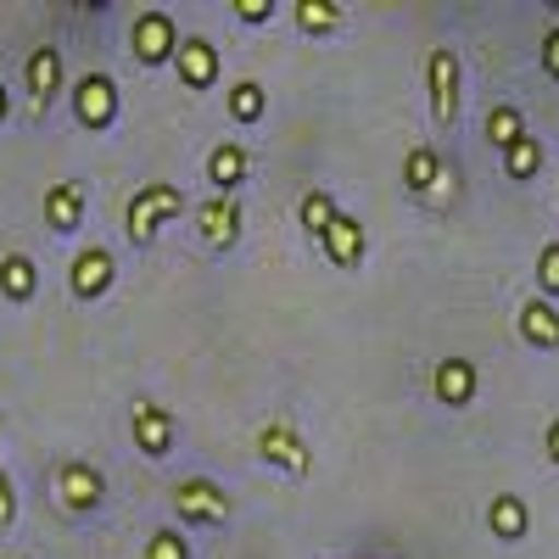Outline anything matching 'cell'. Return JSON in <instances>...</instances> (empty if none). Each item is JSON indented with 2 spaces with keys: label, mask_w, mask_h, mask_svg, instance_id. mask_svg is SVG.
Returning <instances> with one entry per match:
<instances>
[{
  "label": "cell",
  "mask_w": 559,
  "mask_h": 559,
  "mask_svg": "<svg viewBox=\"0 0 559 559\" xmlns=\"http://www.w3.org/2000/svg\"><path fill=\"white\" fill-rule=\"evenodd\" d=\"M179 213H185V191H179V185H168V179H152L146 191H134V197H129L123 229H129V241H134V247H152V241H157V229L174 224Z\"/></svg>",
  "instance_id": "6da1fadb"
},
{
  "label": "cell",
  "mask_w": 559,
  "mask_h": 559,
  "mask_svg": "<svg viewBox=\"0 0 559 559\" xmlns=\"http://www.w3.org/2000/svg\"><path fill=\"white\" fill-rule=\"evenodd\" d=\"M426 90H431V118L437 129H453L459 123V107H464V62L453 45H437L426 57Z\"/></svg>",
  "instance_id": "7a4b0ae2"
},
{
  "label": "cell",
  "mask_w": 559,
  "mask_h": 559,
  "mask_svg": "<svg viewBox=\"0 0 559 559\" xmlns=\"http://www.w3.org/2000/svg\"><path fill=\"white\" fill-rule=\"evenodd\" d=\"M229 509H236V503H229V492L218 481H207V476H185L174 487V515L185 526H224Z\"/></svg>",
  "instance_id": "3957f363"
},
{
  "label": "cell",
  "mask_w": 559,
  "mask_h": 559,
  "mask_svg": "<svg viewBox=\"0 0 559 559\" xmlns=\"http://www.w3.org/2000/svg\"><path fill=\"white\" fill-rule=\"evenodd\" d=\"M258 453H263V464H274V471H286V476H308V464H313L308 442L292 431V419H269L258 431Z\"/></svg>",
  "instance_id": "277c9868"
},
{
  "label": "cell",
  "mask_w": 559,
  "mask_h": 559,
  "mask_svg": "<svg viewBox=\"0 0 559 559\" xmlns=\"http://www.w3.org/2000/svg\"><path fill=\"white\" fill-rule=\"evenodd\" d=\"M129 45H134V57L146 62V68H163L179 51V28H174L168 12H140L134 28H129Z\"/></svg>",
  "instance_id": "5b68a950"
},
{
  "label": "cell",
  "mask_w": 559,
  "mask_h": 559,
  "mask_svg": "<svg viewBox=\"0 0 559 559\" xmlns=\"http://www.w3.org/2000/svg\"><path fill=\"white\" fill-rule=\"evenodd\" d=\"M57 498H62V509H73V515H90V509H102V498H107V476L84 459H68L57 471Z\"/></svg>",
  "instance_id": "8992f818"
},
{
  "label": "cell",
  "mask_w": 559,
  "mask_h": 559,
  "mask_svg": "<svg viewBox=\"0 0 559 559\" xmlns=\"http://www.w3.org/2000/svg\"><path fill=\"white\" fill-rule=\"evenodd\" d=\"M73 118L84 129H112V118H118V84L107 73H84L73 84Z\"/></svg>",
  "instance_id": "52a82bcc"
},
{
  "label": "cell",
  "mask_w": 559,
  "mask_h": 559,
  "mask_svg": "<svg viewBox=\"0 0 559 559\" xmlns=\"http://www.w3.org/2000/svg\"><path fill=\"white\" fill-rule=\"evenodd\" d=\"M129 431H134V448L146 453V459H168L174 453V414L163 403H146L140 397L129 408Z\"/></svg>",
  "instance_id": "ba28073f"
},
{
  "label": "cell",
  "mask_w": 559,
  "mask_h": 559,
  "mask_svg": "<svg viewBox=\"0 0 559 559\" xmlns=\"http://www.w3.org/2000/svg\"><path fill=\"white\" fill-rule=\"evenodd\" d=\"M197 224H202V241L207 247H236L241 241V202L236 197H207L202 207H197Z\"/></svg>",
  "instance_id": "9c48e42d"
},
{
  "label": "cell",
  "mask_w": 559,
  "mask_h": 559,
  "mask_svg": "<svg viewBox=\"0 0 559 559\" xmlns=\"http://www.w3.org/2000/svg\"><path fill=\"white\" fill-rule=\"evenodd\" d=\"M28 102H34V112H45L57 102V90H62V51L57 45H34L28 51Z\"/></svg>",
  "instance_id": "30bf717a"
},
{
  "label": "cell",
  "mask_w": 559,
  "mask_h": 559,
  "mask_svg": "<svg viewBox=\"0 0 559 559\" xmlns=\"http://www.w3.org/2000/svg\"><path fill=\"white\" fill-rule=\"evenodd\" d=\"M247 168H252L247 146H236V140H218V146L207 152V185H213V197H236L241 179H247Z\"/></svg>",
  "instance_id": "8fae6325"
},
{
  "label": "cell",
  "mask_w": 559,
  "mask_h": 559,
  "mask_svg": "<svg viewBox=\"0 0 559 559\" xmlns=\"http://www.w3.org/2000/svg\"><path fill=\"white\" fill-rule=\"evenodd\" d=\"M112 252L107 247H84L79 258H73V274H68V286H73V297L79 302H90V297H102L107 286H112Z\"/></svg>",
  "instance_id": "7c38bea8"
},
{
  "label": "cell",
  "mask_w": 559,
  "mask_h": 559,
  "mask_svg": "<svg viewBox=\"0 0 559 559\" xmlns=\"http://www.w3.org/2000/svg\"><path fill=\"white\" fill-rule=\"evenodd\" d=\"M431 386H437V403L464 408V403H476L481 376H476V364H471V358H442V364H437V376H431Z\"/></svg>",
  "instance_id": "4fadbf2b"
},
{
  "label": "cell",
  "mask_w": 559,
  "mask_h": 559,
  "mask_svg": "<svg viewBox=\"0 0 559 559\" xmlns=\"http://www.w3.org/2000/svg\"><path fill=\"white\" fill-rule=\"evenodd\" d=\"M174 68H179V84L185 90H207L213 79H218V51L207 39H179V51H174Z\"/></svg>",
  "instance_id": "5bb4252c"
},
{
  "label": "cell",
  "mask_w": 559,
  "mask_h": 559,
  "mask_svg": "<svg viewBox=\"0 0 559 559\" xmlns=\"http://www.w3.org/2000/svg\"><path fill=\"white\" fill-rule=\"evenodd\" d=\"M45 224H51L57 236H73L84 224V185L79 179H57L51 191H45Z\"/></svg>",
  "instance_id": "9a60e30c"
},
{
  "label": "cell",
  "mask_w": 559,
  "mask_h": 559,
  "mask_svg": "<svg viewBox=\"0 0 559 559\" xmlns=\"http://www.w3.org/2000/svg\"><path fill=\"white\" fill-rule=\"evenodd\" d=\"M442 179H448V168H442V152L431 146V140H419V146L403 157V185H408V197H431Z\"/></svg>",
  "instance_id": "2e32d148"
},
{
  "label": "cell",
  "mask_w": 559,
  "mask_h": 559,
  "mask_svg": "<svg viewBox=\"0 0 559 559\" xmlns=\"http://www.w3.org/2000/svg\"><path fill=\"white\" fill-rule=\"evenodd\" d=\"M324 258H331L336 269H358L364 263V224L353 218V213H336V224L324 229Z\"/></svg>",
  "instance_id": "e0dca14e"
},
{
  "label": "cell",
  "mask_w": 559,
  "mask_h": 559,
  "mask_svg": "<svg viewBox=\"0 0 559 559\" xmlns=\"http://www.w3.org/2000/svg\"><path fill=\"white\" fill-rule=\"evenodd\" d=\"M487 526H492V537H503V543H521L526 526H532V509H526L515 492H498V498L487 503Z\"/></svg>",
  "instance_id": "ac0fdd59"
},
{
  "label": "cell",
  "mask_w": 559,
  "mask_h": 559,
  "mask_svg": "<svg viewBox=\"0 0 559 559\" xmlns=\"http://www.w3.org/2000/svg\"><path fill=\"white\" fill-rule=\"evenodd\" d=\"M521 336H526L532 347H559V308H554L548 297L521 302Z\"/></svg>",
  "instance_id": "d6986e66"
},
{
  "label": "cell",
  "mask_w": 559,
  "mask_h": 559,
  "mask_svg": "<svg viewBox=\"0 0 559 559\" xmlns=\"http://www.w3.org/2000/svg\"><path fill=\"white\" fill-rule=\"evenodd\" d=\"M0 292H7V302H28L39 292V269L28 252H7L0 258Z\"/></svg>",
  "instance_id": "ffe728a7"
},
{
  "label": "cell",
  "mask_w": 559,
  "mask_h": 559,
  "mask_svg": "<svg viewBox=\"0 0 559 559\" xmlns=\"http://www.w3.org/2000/svg\"><path fill=\"white\" fill-rule=\"evenodd\" d=\"M336 197L331 191H308L302 197V207H297V218H302V229H308V241H324V229H331L336 224Z\"/></svg>",
  "instance_id": "44dd1931"
},
{
  "label": "cell",
  "mask_w": 559,
  "mask_h": 559,
  "mask_svg": "<svg viewBox=\"0 0 559 559\" xmlns=\"http://www.w3.org/2000/svg\"><path fill=\"white\" fill-rule=\"evenodd\" d=\"M521 134H526V118H521V107H509V102H503V107H492V112H487V140H492L498 152H509Z\"/></svg>",
  "instance_id": "7402d4cb"
},
{
  "label": "cell",
  "mask_w": 559,
  "mask_h": 559,
  "mask_svg": "<svg viewBox=\"0 0 559 559\" xmlns=\"http://www.w3.org/2000/svg\"><path fill=\"white\" fill-rule=\"evenodd\" d=\"M503 168H509V179H532L543 168V140L537 134H521L515 146L503 152Z\"/></svg>",
  "instance_id": "603a6c76"
},
{
  "label": "cell",
  "mask_w": 559,
  "mask_h": 559,
  "mask_svg": "<svg viewBox=\"0 0 559 559\" xmlns=\"http://www.w3.org/2000/svg\"><path fill=\"white\" fill-rule=\"evenodd\" d=\"M229 118L236 123H258L263 118V84L258 79H241L236 90H229Z\"/></svg>",
  "instance_id": "cb8c5ba5"
},
{
  "label": "cell",
  "mask_w": 559,
  "mask_h": 559,
  "mask_svg": "<svg viewBox=\"0 0 559 559\" xmlns=\"http://www.w3.org/2000/svg\"><path fill=\"white\" fill-rule=\"evenodd\" d=\"M297 23L308 34H331L342 23V7H331V0H297Z\"/></svg>",
  "instance_id": "d4e9b609"
},
{
  "label": "cell",
  "mask_w": 559,
  "mask_h": 559,
  "mask_svg": "<svg viewBox=\"0 0 559 559\" xmlns=\"http://www.w3.org/2000/svg\"><path fill=\"white\" fill-rule=\"evenodd\" d=\"M146 559H191V537H179L174 526H163V532H152Z\"/></svg>",
  "instance_id": "484cf974"
},
{
  "label": "cell",
  "mask_w": 559,
  "mask_h": 559,
  "mask_svg": "<svg viewBox=\"0 0 559 559\" xmlns=\"http://www.w3.org/2000/svg\"><path fill=\"white\" fill-rule=\"evenodd\" d=\"M537 286H543L548 302L559 297V241H548V247L537 252Z\"/></svg>",
  "instance_id": "4316f807"
},
{
  "label": "cell",
  "mask_w": 559,
  "mask_h": 559,
  "mask_svg": "<svg viewBox=\"0 0 559 559\" xmlns=\"http://www.w3.org/2000/svg\"><path fill=\"white\" fill-rule=\"evenodd\" d=\"M17 521V492H12V476L0 471V532H7Z\"/></svg>",
  "instance_id": "83f0119b"
},
{
  "label": "cell",
  "mask_w": 559,
  "mask_h": 559,
  "mask_svg": "<svg viewBox=\"0 0 559 559\" xmlns=\"http://www.w3.org/2000/svg\"><path fill=\"white\" fill-rule=\"evenodd\" d=\"M236 17L241 23H269L274 17V0H236Z\"/></svg>",
  "instance_id": "f1b7e54d"
},
{
  "label": "cell",
  "mask_w": 559,
  "mask_h": 559,
  "mask_svg": "<svg viewBox=\"0 0 559 559\" xmlns=\"http://www.w3.org/2000/svg\"><path fill=\"white\" fill-rule=\"evenodd\" d=\"M543 73L559 79V28H548V39H543Z\"/></svg>",
  "instance_id": "f546056e"
},
{
  "label": "cell",
  "mask_w": 559,
  "mask_h": 559,
  "mask_svg": "<svg viewBox=\"0 0 559 559\" xmlns=\"http://www.w3.org/2000/svg\"><path fill=\"white\" fill-rule=\"evenodd\" d=\"M543 442H548V459L559 464V419H548V437H543Z\"/></svg>",
  "instance_id": "4dcf8cb0"
},
{
  "label": "cell",
  "mask_w": 559,
  "mask_h": 559,
  "mask_svg": "<svg viewBox=\"0 0 559 559\" xmlns=\"http://www.w3.org/2000/svg\"><path fill=\"white\" fill-rule=\"evenodd\" d=\"M7 107H12V96H7V84H0V123H7Z\"/></svg>",
  "instance_id": "1f68e13d"
}]
</instances>
